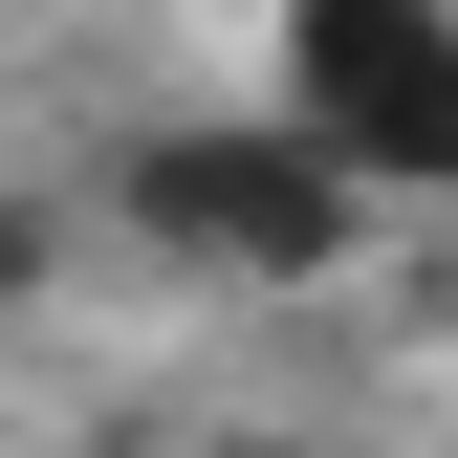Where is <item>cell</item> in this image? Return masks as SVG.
Returning <instances> with one entry per match:
<instances>
[{
  "instance_id": "obj_4",
  "label": "cell",
  "mask_w": 458,
  "mask_h": 458,
  "mask_svg": "<svg viewBox=\"0 0 458 458\" xmlns=\"http://www.w3.org/2000/svg\"><path fill=\"white\" fill-rule=\"evenodd\" d=\"M218 458H284V437H218Z\"/></svg>"
},
{
  "instance_id": "obj_1",
  "label": "cell",
  "mask_w": 458,
  "mask_h": 458,
  "mask_svg": "<svg viewBox=\"0 0 458 458\" xmlns=\"http://www.w3.org/2000/svg\"><path fill=\"white\" fill-rule=\"evenodd\" d=\"M109 241H153L175 284H327L371 241V197L327 175L284 109H153V131L109 153Z\"/></svg>"
},
{
  "instance_id": "obj_2",
  "label": "cell",
  "mask_w": 458,
  "mask_h": 458,
  "mask_svg": "<svg viewBox=\"0 0 458 458\" xmlns=\"http://www.w3.org/2000/svg\"><path fill=\"white\" fill-rule=\"evenodd\" d=\"M284 131L327 153L371 218L458 175V0H284Z\"/></svg>"
},
{
  "instance_id": "obj_3",
  "label": "cell",
  "mask_w": 458,
  "mask_h": 458,
  "mask_svg": "<svg viewBox=\"0 0 458 458\" xmlns=\"http://www.w3.org/2000/svg\"><path fill=\"white\" fill-rule=\"evenodd\" d=\"M22 284H44V197H0V306H22Z\"/></svg>"
}]
</instances>
